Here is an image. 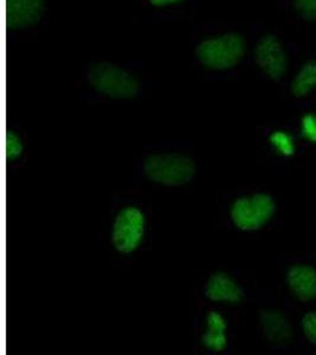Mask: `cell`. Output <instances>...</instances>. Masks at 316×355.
<instances>
[{
	"mask_svg": "<svg viewBox=\"0 0 316 355\" xmlns=\"http://www.w3.org/2000/svg\"><path fill=\"white\" fill-rule=\"evenodd\" d=\"M301 134L307 141L316 144V114H304L301 119Z\"/></svg>",
	"mask_w": 316,
	"mask_h": 355,
	"instance_id": "15",
	"label": "cell"
},
{
	"mask_svg": "<svg viewBox=\"0 0 316 355\" xmlns=\"http://www.w3.org/2000/svg\"><path fill=\"white\" fill-rule=\"evenodd\" d=\"M270 144L275 148L276 152L283 157H292L295 154V141L288 132L276 130L270 135Z\"/></svg>",
	"mask_w": 316,
	"mask_h": 355,
	"instance_id": "13",
	"label": "cell"
},
{
	"mask_svg": "<svg viewBox=\"0 0 316 355\" xmlns=\"http://www.w3.org/2000/svg\"><path fill=\"white\" fill-rule=\"evenodd\" d=\"M296 15L304 21L316 23V0H292Z\"/></svg>",
	"mask_w": 316,
	"mask_h": 355,
	"instance_id": "14",
	"label": "cell"
},
{
	"mask_svg": "<svg viewBox=\"0 0 316 355\" xmlns=\"http://www.w3.org/2000/svg\"><path fill=\"white\" fill-rule=\"evenodd\" d=\"M247 43L239 33H227L199 44L197 56L207 68L213 70L231 69L243 60Z\"/></svg>",
	"mask_w": 316,
	"mask_h": 355,
	"instance_id": "1",
	"label": "cell"
},
{
	"mask_svg": "<svg viewBox=\"0 0 316 355\" xmlns=\"http://www.w3.org/2000/svg\"><path fill=\"white\" fill-rule=\"evenodd\" d=\"M255 61L272 81H281L288 71V53L280 38L272 33L264 35L257 42Z\"/></svg>",
	"mask_w": 316,
	"mask_h": 355,
	"instance_id": "5",
	"label": "cell"
},
{
	"mask_svg": "<svg viewBox=\"0 0 316 355\" xmlns=\"http://www.w3.org/2000/svg\"><path fill=\"white\" fill-rule=\"evenodd\" d=\"M274 199L265 193L243 197L232 205L231 217L235 225L243 231H255L265 225L275 214Z\"/></svg>",
	"mask_w": 316,
	"mask_h": 355,
	"instance_id": "4",
	"label": "cell"
},
{
	"mask_svg": "<svg viewBox=\"0 0 316 355\" xmlns=\"http://www.w3.org/2000/svg\"><path fill=\"white\" fill-rule=\"evenodd\" d=\"M302 329L309 343L316 346V311H310L302 319Z\"/></svg>",
	"mask_w": 316,
	"mask_h": 355,
	"instance_id": "17",
	"label": "cell"
},
{
	"mask_svg": "<svg viewBox=\"0 0 316 355\" xmlns=\"http://www.w3.org/2000/svg\"><path fill=\"white\" fill-rule=\"evenodd\" d=\"M143 170L152 182L178 186L190 182L195 174V165L191 159L180 154H162L148 157Z\"/></svg>",
	"mask_w": 316,
	"mask_h": 355,
	"instance_id": "2",
	"label": "cell"
},
{
	"mask_svg": "<svg viewBox=\"0 0 316 355\" xmlns=\"http://www.w3.org/2000/svg\"><path fill=\"white\" fill-rule=\"evenodd\" d=\"M207 296L217 302L238 303L243 299V291L229 275L215 274L207 284Z\"/></svg>",
	"mask_w": 316,
	"mask_h": 355,
	"instance_id": "10",
	"label": "cell"
},
{
	"mask_svg": "<svg viewBox=\"0 0 316 355\" xmlns=\"http://www.w3.org/2000/svg\"><path fill=\"white\" fill-rule=\"evenodd\" d=\"M150 1L155 6H165V5L173 4V3H177L180 0H150Z\"/></svg>",
	"mask_w": 316,
	"mask_h": 355,
	"instance_id": "18",
	"label": "cell"
},
{
	"mask_svg": "<svg viewBox=\"0 0 316 355\" xmlns=\"http://www.w3.org/2000/svg\"><path fill=\"white\" fill-rule=\"evenodd\" d=\"M316 90V60H308L301 64L290 83V92L296 98L308 96Z\"/></svg>",
	"mask_w": 316,
	"mask_h": 355,
	"instance_id": "12",
	"label": "cell"
},
{
	"mask_svg": "<svg viewBox=\"0 0 316 355\" xmlns=\"http://www.w3.org/2000/svg\"><path fill=\"white\" fill-rule=\"evenodd\" d=\"M44 0H6V26L23 28L40 21Z\"/></svg>",
	"mask_w": 316,
	"mask_h": 355,
	"instance_id": "7",
	"label": "cell"
},
{
	"mask_svg": "<svg viewBox=\"0 0 316 355\" xmlns=\"http://www.w3.org/2000/svg\"><path fill=\"white\" fill-rule=\"evenodd\" d=\"M261 326L269 343L283 347L292 343V328L288 318L280 311L269 309L261 314Z\"/></svg>",
	"mask_w": 316,
	"mask_h": 355,
	"instance_id": "8",
	"label": "cell"
},
{
	"mask_svg": "<svg viewBox=\"0 0 316 355\" xmlns=\"http://www.w3.org/2000/svg\"><path fill=\"white\" fill-rule=\"evenodd\" d=\"M287 283L296 299L308 302L316 299V269L306 264L292 266L287 272Z\"/></svg>",
	"mask_w": 316,
	"mask_h": 355,
	"instance_id": "9",
	"label": "cell"
},
{
	"mask_svg": "<svg viewBox=\"0 0 316 355\" xmlns=\"http://www.w3.org/2000/svg\"><path fill=\"white\" fill-rule=\"evenodd\" d=\"M227 322L222 315L211 311L207 315V331L203 335L204 346L213 352L223 351L227 347Z\"/></svg>",
	"mask_w": 316,
	"mask_h": 355,
	"instance_id": "11",
	"label": "cell"
},
{
	"mask_svg": "<svg viewBox=\"0 0 316 355\" xmlns=\"http://www.w3.org/2000/svg\"><path fill=\"white\" fill-rule=\"evenodd\" d=\"M145 217L138 209L127 207L121 211L113 229V243L116 250L123 254L133 252L141 243Z\"/></svg>",
	"mask_w": 316,
	"mask_h": 355,
	"instance_id": "6",
	"label": "cell"
},
{
	"mask_svg": "<svg viewBox=\"0 0 316 355\" xmlns=\"http://www.w3.org/2000/svg\"><path fill=\"white\" fill-rule=\"evenodd\" d=\"M23 153V145L21 139L12 132L6 133V159L8 162L16 160Z\"/></svg>",
	"mask_w": 316,
	"mask_h": 355,
	"instance_id": "16",
	"label": "cell"
},
{
	"mask_svg": "<svg viewBox=\"0 0 316 355\" xmlns=\"http://www.w3.org/2000/svg\"><path fill=\"white\" fill-rule=\"evenodd\" d=\"M90 85L98 93L114 98H130L138 94L139 83L133 75L118 65L98 63L90 68Z\"/></svg>",
	"mask_w": 316,
	"mask_h": 355,
	"instance_id": "3",
	"label": "cell"
}]
</instances>
